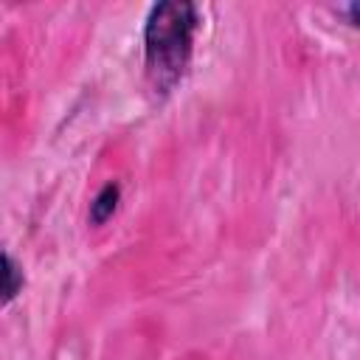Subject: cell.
<instances>
[{
	"label": "cell",
	"mask_w": 360,
	"mask_h": 360,
	"mask_svg": "<svg viewBox=\"0 0 360 360\" xmlns=\"http://www.w3.org/2000/svg\"><path fill=\"white\" fill-rule=\"evenodd\" d=\"M194 25L191 3H160L152 8L146 22V73L155 90L166 93L183 76Z\"/></svg>",
	"instance_id": "cell-1"
},
{
	"label": "cell",
	"mask_w": 360,
	"mask_h": 360,
	"mask_svg": "<svg viewBox=\"0 0 360 360\" xmlns=\"http://www.w3.org/2000/svg\"><path fill=\"white\" fill-rule=\"evenodd\" d=\"M115 200H118V188H115V186H107V188L96 197V202H93V208H90L93 222H104V219L115 211Z\"/></svg>",
	"instance_id": "cell-2"
},
{
	"label": "cell",
	"mask_w": 360,
	"mask_h": 360,
	"mask_svg": "<svg viewBox=\"0 0 360 360\" xmlns=\"http://www.w3.org/2000/svg\"><path fill=\"white\" fill-rule=\"evenodd\" d=\"M3 262H6V301H11V298H14V292H17V287H20V284H17V267L11 264V259H8V256H6Z\"/></svg>",
	"instance_id": "cell-3"
},
{
	"label": "cell",
	"mask_w": 360,
	"mask_h": 360,
	"mask_svg": "<svg viewBox=\"0 0 360 360\" xmlns=\"http://www.w3.org/2000/svg\"><path fill=\"white\" fill-rule=\"evenodd\" d=\"M349 17L354 20V25H360V3H354V6H349Z\"/></svg>",
	"instance_id": "cell-4"
}]
</instances>
